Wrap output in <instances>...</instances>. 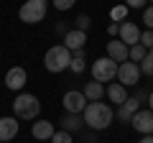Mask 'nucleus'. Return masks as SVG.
Wrapping results in <instances>:
<instances>
[{"label": "nucleus", "instance_id": "nucleus-1", "mask_svg": "<svg viewBox=\"0 0 153 143\" xmlns=\"http://www.w3.org/2000/svg\"><path fill=\"white\" fill-rule=\"evenodd\" d=\"M112 118H115L112 107H110L107 102H102V100H100V102H89L87 107H84V112H82L84 125L92 128V130H105V128H110Z\"/></svg>", "mask_w": 153, "mask_h": 143}, {"label": "nucleus", "instance_id": "nucleus-2", "mask_svg": "<svg viewBox=\"0 0 153 143\" xmlns=\"http://www.w3.org/2000/svg\"><path fill=\"white\" fill-rule=\"evenodd\" d=\"M38 112H41V102H38L36 95L21 92L16 95V102H13V115L18 120H36Z\"/></svg>", "mask_w": 153, "mask_h": 143}, {"label": "nucleus", "instance_id": "nucleus-3", "mask_svg": "<svg viewBox=\"0 0 153 143\" xmlns=\"http://www.w3.org/2000/svg\"><path fill=\"white\" fill-rule=\"evenodd\" d=\"M69 64H71V51L66 49L64 44L51 46V49L46 51V56H44V66L51 72V74H59V72L69 69Z\"/></svg>", "mask_w": 153, "mask_h": 143}, {"label": "nucleus", "instance_id": "nucleus-4", "mask_svg": "<svg viewBox=\"0 0 153 143\" xmlns=\"http://www.w3.org/2000/svg\"><path fill=\"white\" fill-rule=\"evenodd\" d=\"M49 13V0H26L18 10V18L23 23H41Z\"/></svg>", "mask_w": 153, "mask_h": 143}, {"label": "nucleus", "instance_id": "nucleus-5", "mask_svg": "<svg viewBox=\"0 0 153 143\" xmlns=\"http://www.w3.org/2000/svg\"><path fill=\"white\" fill-rule=\"evenodd\" d=\"M92 77L94 82H112L117 77V64H115L110 56H102L92 64Z\"/></svg>", "mask_w": 153, "mask_h": 143}, {"label": "nucleus", "instance_id": "nucleus-6", "mask_svg": "<svg viewBox=\"0 0 153 143\" xmlns=\"http://www.w3.org/2000/svg\"><path fill=\"white\" fill-rule=\"evenodd\" d=\"M140 64H135V61H123V64H117V79H120L123 87H133V84L140 82Z\"/></svg>", "mask_w": 153, "mask_h": 143}, {"label": "nucleus", "instance_id": "nucleus-7", "mask_svg": "<svg viewBox=\"0 0 153 143\" xmlns=\"http://www.w3.org/2000/svg\"><path fill=\"white\" fill-rule=\"evenodd\" d=\"M61 105H64V110H66V112L82 115L84 107L89 105V100L84 97V92H79V89H69V92L64 95V100H61Z\"/></svg>", "mask_w": 153, "mask_h": 143}, {"label": "nucleus", "instance_id": "nucleus-8", "mask_svg": "<svg viewBox=\"0 0 153 143\" xmlns=\"http://www.w3.org/2000/svg\"><path fill=\"white\" fill-rule=\"evenodd\" d=\"M130 125L143 136H153V112L151 110H138L130 118Z\"/></svg>", "mask_w": 153, "mask_h": 143}, {"label": "nucleus", "instance_id": "nucleus-9", "mask_svg": "<svg viewBox=\"0 0 153 143\" xmlns=\"http://www.w3.org/2000/svg\"><path fill=\"white\" fill-rule=\"evenodd\" d=\"M26 82H28V74H26V69L23 66H13V69H8V74H5V87L8 89H23L26 87Z\"/></svg>", "mask_w": 153, "mask_h": 143}, {"label": "nucleus", "instance_id": "nucleus-10", "mask_svg": "<svg viewBox=\"0 0 153 143\" xmlns=\"http://www.w3.org/2000/svg\"><path fill=\"white\" fill-rule=\"evenodd\" d=\"M140 28H138V23H133V21H125L120 26V41L125 46H135V44H140Z\"/></svg>", "mask_w": 153, "mask_h": 143}, {"label": "nucleus", "instance_id": "nucleus-11", "mask_svg": "<svg viewBox=\"0 0 153 143\" xmlns=\"http://www.w3.org/2000/svg\"><path fill=\"white\" fill-rule=\"evenodd\" d=\"M18 130H21V123H18V118H0V141L8 143L13 141V138L18 136Z\"/></svg>", "mask_w": 153, "mask_h": 143}, {"label": "nucleus", "instance_id": "nucleus-12", "mask_svg": "<svg viewBox=\"0 0 153 143\" xmlns=\"http://www.w3.org/2000/svg\"><path fill=\"white\" fill-rule=\"evenodd\" d=\"M107 56L117 64V61H130V46H125L123 41H107Z\"/></svg>", "mask_w": 153, "mask_h": 143}, {"label": "nucleus", "instance_id": "nucleus-13", "mask_svg": "<svg viewBox=\"0 0 153 143\" xmlns=\"http://www.w3.org/2000/svg\"><path fill=\"white\" fill-rule=\"evenodd\" d=\"M31 133H33L36 141H51V136L56 133V128H54V123H51V120H36L31 125Z\"/></svg>", "mask_w": 153, "mask_h": 143}, {"label": "nucleus", "instance_id": "nucleus-14", "mask_svg": "<svg viewBox=\"0 0 153 143\" xmlns=\"http://www.w3.org/2000/svg\"><path fill=\"white\" fill-rule=\"evenodd\" d=\"M84 44H87V33L79 31V28H71V31L64 36V46L71 51V54H74L76 49H84Z\"/></svg>", "mask_w": 153, "mask_h": 143}, {"label": "nucleus", "instance_id": "nucleus-15", "mask_svg": "<svg viewBox=\"0 0 153 143\" xmlns=\"http://www.w3.org/2000/svg\"><path fill=\"white\" fill-rule=\"evenodd\" d=\"M138 107H140V100L138 97H128L125 102L117 107V120L120 123H130V118L138 112Z\"/></svg>", "mask_w": 153, "mask_h": 143}, {"label": "nucleus", "instance_id": "nucleus-16", "mask_svg": "<svg viewBox=\"0 0 153 143\" xmlns=\"http://www.w3.org/2000/svg\"><path fill=\"white\" fill-rule=\"evenodd\" d=\"M105 92H107L110 102H115L117 107H120V105H123V102L128 100V92H125V87H123V84H117V82L107 84V87H105Z\"/></svg>", "mask_w": 153, "mask_h": 143}, {"label": "nucleus", "instance_id": "nucleus-17", "mask_svg": "<svg viewBox=\"0 0 153 143\" xmlns=\"http://www.w3.org/2000/svg\"><path fill=\"white\" fill-rule=\"evenodd\" d=\"M59 123H61V130H66V133H79V128L84 125L82 115H74V112H66Z\"/></svg>", "mask_w": 153, "mask_h": 143}, {"label": "nucleus", "instance_id": "nucleus-18", "mask_svg": "<svg viewBox=\"0 0 153 143\" xmlns=\"http://www.w3.org/2000/svg\"><path fill=\"white\" fill-rule=\"evenodd\" d=\"M82 92H84V97H87L89 102H100V100L107 95V92H105V84H102V82H87V87H84Z\"/></svg>", "mask_w": 153, "mask_h": 143}, {"label": "nucleus", "instance_id": "nucleus-19", "mask_svg": "<svg viewBox=\"0 0 153 143\" xmlns=\"http://www.w3.org/2000/svg\"><path fill=\"white\" fill-rule=\"evenodd\" d=\"M140 74H146V77H153V49L146 54V59L140 61Z\"/></svg>", "mask_w": 153, "mask_h": 143}, {"label": "nucleus", "instance_id": "nucleus-20", "mask_svg": "<svg viewBox=\"0 0 153 143\" xmlns=\"http://www.w3.org/2000/svg\"><path fill=\"white\" fill-rule=\"evenodd\" d=\"M146 54H148V49H146V46H140V44L130 46V61H138V64H140V61L146 59Z\"/></svg>", "mask_w": 153, "mask_h": 143}, {"label": "nucleus", "instance_id": "nucleus-21", "mask_svg": "<svg viewBox=\"0 0 153 143\" xmlns=\"http://www.w3.org/2000/svg\"><path fill=\"white\" fill-rule=\"evenodd\" d=\"M143 23H146L148 31H153V5H146V8H143Z\"/></svg>", "mask_w": 153, "mask_h": 143}, {"label": "nucleus", "instance_id": "nucleus-22", "mask_svg": "<svg viewBox=\"0 0 153 143\" xmlns=\"http://www.w3.org/2000/svg\"><path fill=\"white\" fill-rule=\"evenodd\" d=\"M51 143H71V133H66V130H56L54 136H51Z\"/></svg>", "mask_w": 153, "mask_h": 143}, {"label": "nucleus", "instance_id": "nucleus-23", "mask_svg": "<svg viewBox=\"0 0 153 143\" xmlns=\"http://www.w3.org/2000/svg\"><path fill=\"white\" fill-rule=\"evenodd\" d=\"M69 69L74 72V74H82V72H84V59H79V56L71 54V64H69Z\"/></svg>", "mask_w": 153, "mask_h": 143}, {"label": "nucleus", "instance_id": "nucleus-24", "mask_svg": "<svg viewBox=\"0 0 153 143\" xmlns=\"http://www.w3.org/2000/svg\"><path fill=\"white\" fill-rule=\"evenodd\" d=\"M51 3H54V8H56V10H71L76 0H51Z\"/></svg>", "mask_w": 153, "mask_h": 143}, {"label": "nucleus", "instance_id": "nucleus-25", "mask_svg": "<svg viewBox=\"0 0 153 143\" xmlns=\"http://www.w3.org/2000/svg\"><path fill=\"white\" fill-rule=\"evenodd\" d=\"M140 46H146L148 51L153 49V31H143L140 33Z\"/></svg>", "mask_w": 153, "mask_h": 143}, {"label": "nucleus", "instance_id": "nucleus-26", "mask_svg": "<svg viewBox=\"0 0 153 143\" xmlns=\"http://www.w3.org/2000/svg\"><path fill=\"white\" fill-rule=\"evenodd\" d=\"M89 23H92V21H89V16H87V13H82V16H76V28H79V31H84V33H87Z\"/></svg>", "mask_w": 153, "mask_h": 143}, {"label": "nucleus", "instance_id": "nucleus-27", "mask_svg": "<svg viewBox=\"0 0 153 143\" xmlns=\"http://www.w3.org/2000/svg\"><path fill=\"white\" fill-rule=\"evenodd\" d=\"M125 13H128V5H117V8H112V18L117 21V18H125Z\"/></svg>", "mask_w": 153, "mask_h": 143}, {"label": "nucleus", "instance_id": "nucleus-28", "mask_svg": "<svg viewBox=\"0 0 153 143\" xmlns=\"http://www.w3.org/2000/svg\"><path fill=\"white\" fill-rule=\"evenodd\" d=\"M148 0H125V5L128 8H146Z\"/></svg>", "mask_w": 153, "mask_h": 143}, {"label": "nucleus", "instance_id": "nucleus-29", "mask_svg": "<svg viewBox=\"0 0 153 143\" xmlns=\"http://www.w3.org/2000/svg\"><path fill=\"white\" fill-rule=\"evenodd\" d=\"M56 33H59V36H66V33H69L66 23H56Z\"/></svg>", "mask_w": 153, "mask_h": 143}, {"label": "nucleus", "instance_id": "nucleus-30", "mask_svg": "<svg viewBox=\"0 0 153 143\" xmlns=\"http://www.w3.org/2000/svg\"><path fill=\"white\" fill-rule=\"evenodd\" d=\"M107 31H110V33H120V28H117V23H110Z\"/></svg>", "mask_w": 153, "mask_h": 143}, {"label": "nucleus", "instance_id": "nucleus-31", "mask_svg": "<svg viewBox=\"0 0 153 143\" xmlns=\"http://www.w3.org/2000/svg\"><path fill=\"white\" fill-rule=\"evenodd\" d=\"M138 143H153V136H143V138H140Z\"/></svg>", "mask_w": 153, "mask_h": 143}, {"label": "nucleus", "instance_id": "nucleus-32", "mask_svg": "<svg viewBox=\"0 0 153 143\" xmlns=\"http://www.w3.org/2000/svg\"><path fill=\"white\" fill-rule=\"evenodd\" d=\"M148 105H151V112H153V92H148Z\"/></svg>", "mask_w": 153, "mask_h": 143}, {"label": "nucleus", "instance_id": "nucleus-33", "mask_svg": "<svg viewBox=\"0 0 153 143\" xmlns=\"http://www.w3.org/2000/svg\"><path fill=\"white\" fill-rule=\"evenodd\" d=\"M0 143H3V141H0Z\"/></svg>", "mask_w": 153, "mask_h": 143}, {"label": "nucleus", "instance_id": "nucleus-34", "mask_svg": "<svg viewBox=\"0 0 153 143\" xmlns=\"http://www.w3.org/2000/svg\"><path fill=\"white\" fill-rule=\"evenodd\" d=\"M151 3H153V0H151Z\"/></svg>", "mask_w": 153, "mask_h": 143}]
</instances>
